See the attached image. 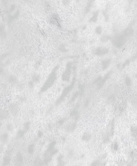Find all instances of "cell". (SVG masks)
Wrapping results in <instances>:
<instances>
[{
  "label": "cell",
  "instance_id": "cell-1",
  "mask_svg": "<svg viewBox=\"0 0 137 166\" xmlns=\"http://www.w3.org/2000/svg\"><path fill=\"white\" fill-rule=\"evenodd\" d=\"M134 30L128 27L124 30L115 36L112 39V43L114 46L118 48L122 47L133 35Z\"/></svg>",
  "mask_w": 137,
  "mask_h": 166
},
{
  "label": "cell",
  "instance_id": "cell-2",
  "mask_svg": "<svg viewBox=\"0 0 137 166\" xmlns=\"http://www.w3.org/2000/svg\"><path fill=\"white\" fill-rule=\"evenodd\" d=\"M109 52V49L105 47H99L93 49L92 53L97 56H102Z\"/></svg>",
  "mask_w": 137,
  "mask_h": 166
},
{
  "label": "cell",
  "instance_id": "cell-3",
  "mask_svg": "<svg viewBox=\"0 0 137 166\" xmlns=\"http://www.w3.org/2000/svg\"><path fill=\"white\" fill-rule=\"evenodd\" d=\"M24 158L23 154L20 152L16 153L15 159V166H23Z\"/></svg>",
  "mask_w": 137,
  "mask_h": 166
},
{
  "label": "cell",
  "instance_id": "cell-4",
  "mask_svg": "<svg viewBox=\"0 0 137 166\" xmlns=\"http://www.w3.org/2000/svg\"><path fill=\"white\" fill-rule=\"evenodd\" d=\"M12 153L10 151H7L4 155L2 162V166H8L11 163Z\"/></svg>",
  "mask_w": 137,
  "mask_h": 166
},
{
  "label": "cell",
  "instance_id": "cell-5",
  "mask_svg": "<svg viewBox=\"0 0 137 166\" xmlns=\"http://www.w3.org/2000/svg\"><path fill=\"white\" fill-rule=\"evenodd\" d=\"M56 71H54L50 74L48 79L46 81V84H45L46 88H48L50 86H51L56 80Z\"/></svg>",
  "mask_w": 137,
  "mask_h": 166
},
{
  "label": "cell",
  "instance_id": "cell-6",
  "mask_svg": "<svg viewBox=\"0 0 137 166\" xmlns=\"http://www.w3.org/2000/svg\"><path fill=\"white\" fill-rule=\"evenodd\" d=\"M75 83V79H74L73 82L69 86H68L64 90L63 92V93L61 97V99H60L59 100H61V99H63L69 93L70 91H71L74 88V85Z\"/></svg>",
  "mask_w": 137,
  "mask_h": 166
},
{
  "label": "cell",
  "instance_id": "cell-7",
  "mask_svg": "<svg viewBox=\"0 0 137 166\" xmlns=\"http://www.w3.org/2000/svg\"><path fill=\"white\" fill-rule=\"evenodd\" d=\"M57 166H65L66 164L64 159V157L62 154H60L57 157Z\"/></svg>",
  "mask_w": 137,
  "mask_h": 166
},
{
  "label": "cell",
  "instance_id": "cell-8",
  "mask_svg": "<svg viewBox=\"0 0 137 166\" xmlns=\"http://www.w3.org/2000/svg\"><path fill=\"white\" fill-rule=\"evenodd\" d=\"M92 138V134L89 132H86L82 134L81 137V140L83 142H88L91 140Z\"/></svg>",
  "mask_w": 137,
  "mask_h": 166
},
{
  "label": "cell",
  "instance_id": "cell-9",
  "mask_svg": "<svg viewBox=\"0 0 137 166\" xmlns=\"http://www.w3.org/2000/svg\"><path fill=\"white\" fill-rule=\"evenodd\" d=\"M76 123L75 122H71L67 125L66 129L67 131L69 132H73L76 129Z\"/></svg>",
  "mask_w": 137,
  "mask_h": 166
},
{
  "label": "cell",
  "instance_id": "cell-10",
  "mask_svg": "<svg viewBox=\"0 0 137 166\" xmlns=\"http://www.w3.org/2000/svg\"><path fill=\"white\" fill-rule=\"evenodd\" d=\"M105 162H103L101 159H96L94 160L90 163V166H104Z\"/></svg>",
  "mask_w": 137,
  "mask_h": 166
},
{
  "label": "cell",
  "instance_id": "cell-11",
  "mask_svg": "<svg viewBox=\"0 0 137 166\" xmlns=\"http://www.w3.org/2000/svg\"><path fill=\"white\" fill-rule=\"evenodd\" d=\"M111 62V60L110 59L103 60L102 61V68L103 70H106L110 65Z\"/></svg>",
  "mask_w": 137,
  "mask_h": 166
},
{
  "label": "cell",
  "instance_id": "cell-12",
  "mask_svg": "<svg viewBox=\"0 0 137 166\" xmlns=\"http://www.w3.org/2000/svg\"><path fill=\"white\" fill-rule=\"evenodd\" d=\"M71 74V70H70V68H69H69L66 70L63 74V80H65V81H67L69 80L70 78Z\"/></svg>",
  "mask_w": 137,
  "mask_h": 166
},
{
  "label": "cell",
  "instance_id": "cell-13",
  "mask_svg": "<svg viewBox=\"0 0 137 166\" xmlns=\"http://www.w3.org/2000/svg\"><path fill=\"white\" fill-rule=\"evenodd\" d=\"M71 117L74 120H77L79 117V114L78 110L76 109L72 111L71 114Z\"/></svg>",
  "mask_w": 137,
  "mask_h": 166
},
{
  "label": "cell",
  "instance_id": "cell-14",
  "mask_svg": "<svg viewBox=\"0 0 137 166\" xmlns=\"http://www.w3.org/2000/svg\"><path fill=\"white\" fill-rule=\"evenodd\" d=\"M8 138L9 136L7 133H3L0 136V141L3 143H6L8 140Z\"/></svg>",
  "mask_w": 137,
  "mask_h": 166
},
{
  "label": "cell",
  "instance_id": "cell-15",
  "mask_svg": "<svg viewBox=\"0 0 137 166\" xmlns=\"http://www.w3.org/2000/svg\"><path fill=\"white\" fill-rule=\"evenodd\" d=\"M6 36L5 26L2 24H0V37L5 38Z\"/></svg>",
  "mask_w": 137,
  "mask_h": 166
},
{
  "label": "cell",
  "instance_id": "cell-16",
  "mask_svg": "<svg viewBox=\"0 0 137 166\" xmlns=\"http://www.w3.org/2000/svg\"><path fill=\"white\" fill-rule=\"evenodd\" d=\"M33 166H42V160H41L39 157H36L34 162Z\"/></svg>",
  "mask_w": 137,
  "mask_h": 166
},
{
  "label": "cell",
  "instance_id": "cell-17",
  "mask_svg": "<svg viewBox=\"0 0 137 166\" xmlns=\"http://www.w3.org/2000/svg\"><path fill=\"white\" fill-rule=\"evenodd\" d=\"M131 132L132 136L135 139H137V127L136 126H133L131 128Z\"/></svg>",
  "mask_w": 137,
  "mask_h": 166
},
{
  "label": "cell",
  "instance_id": "cell-18",
  "mask_svg": "<svg viewBox=\"0 0 137 166\" xmlns=\"http://www.w3.org/2000/svg\"><path fill=\"white\" fill-rule=\"evenodd\" d=\"M35 147L34 144H31L29 146L28 149V153L29 154H33L35 151Z\"/></svg>",
  "mask_w": 137,
  "mask_h": 166
},
{
  "label": "cell",
  "instance_id": "cell-19",
  "mask_svg": "<svg viewBox=\"0 0 137 166\" xmlns=\"http://www.w3.org/2000/svg\"><path fill=\"white\" fill-rule=\"evenodd\" d=\"M116 100L115 96L114 95H111L109 96L107 99V102L108 104H111L115 102Z\"/></svg>",
  "mask_w": 137,
  "mask_h": 166
},
{
  "label": "cell",
  "instance_id": "cell-20",
  "mask_svg": "<svg viewBox=\"0 0 137 166\" xmlns=\"http://www.w3.org/2000/svg\"><path fill=\"white\" fill-rule=\"evenodd\" d=\"M98 12H96L94 13L93 16L91 18V19L90 20V22L95 23L97 20V18H98Z\"/></svg>",
  "mask_w": 137,
  "mask_h": 166
},
{
  "label": "cell",
  "instance_id": "cell-21",
  "mask_svg": "<svg viewBox=\"0 0 137 166\" xmlns=\"http://www.w3.org/2000/svg\"><path fill=\"white\" fill-rule=\"evenodd\" d=\"M125 83L126 85L128 87L131 86L132 84V80L129 77H127L125 78Z\"/></svg>",
  "mask_w": 137,
  "mask_h": 166
},
{
  "label": "cell",
  "instance_id": "cell-22",
  "mask_svg": "<svg viewBox=\"0 0 137 166\" xmlns=\"http://www.w3.org/2000/svg\"><path fill=\"white\" fill-rule=\"evenodd\" d=\"M84 87L83 85H81L79 87V91L78 92L79 94V95H81V96H82V95L84 94Z\"/></svg>",
  "mask_w": 137,
  "mask_h": 166
},
{
  "label": "cell",
  "instance_id": "cell-23",
  "mask_svg": "<svg viewBox=\"0 0 137 166\" xmlns=\"http://www.w3.org/2000/svg\"><path fill=\"white\" fill-rule=\"evenodd\" d=\"M110 38V37L107 36H104L102 37L101 38V41L102 42H107Z\"/></svg>",
  "mask_w": 137,
  "mask_h": 166
},
{
  "label": "cell",
  "instance_id": "cell-24",
  "mask_svg": "<svg viewBox=\"0 0 137 166\" xmlns=\"http://www.w3.org/2000/svg\"><path fill=\"white\" fill-rule=\"evenodd\" d=\"M112 148L114 151H117L118 149V145L117 142H114L112 145Z\"/></svg>",
  "mask_w": 137,
  "mask_h": 166
},
{
  "label": "cell",
  "instance_id": "cell-25",
  "mask_svg": "<svg viewBox=\"0 0 137 166\" xmlns=\"http://www.w3.org/2000/svg\"><path fill=\"white\" fill-rule=\"evenodd\" d=\"M6 129H7V130L9 131H12L14 129L13 126L12 124H8L7 125V126H6Z\"/></svg>",
  "mask_w": 137,
  "mask_h": 166
},
{
  "label": "cell",
  "instance_id": "cell-26",
  "mask_svg": "<svg viewBox=\"0 0 137 166\" xmlns=\"http://www.w3.org/2000/svg\"><path fill=\"white\" fill-rule=\"evenodd\" d=\"M24 134H25V131H24L20 130L18 132L17 136L19 138H21L24 136Z\"/></svg>",
  "mask_w": 137,
  "mask_h": 166
},
{
  "label": "cell",
  "instance_id": "cell-27",
  "mask_svg": "<svg viewBox=\"0 0 137 166\" xmlns=\"http://www.w3.org/2000/svg\"><path fill=\"white\" fill-rule=\"evenodd\" d=\"M96 33H97L98 35H100L102 32V29L100 27H98L96 28L95 30Z\"/></svg>",
  "mask_w": 137,
  "mask_h": 166
},
{
  "label": "cell",
  "instance_id": "cell-28",
  "mask_svg": "<svg viewBox=\"0 0 137 166\" xmlns=\"http://www.w3.org/2000/svg\"><path fill=\"white\" fill-rule=\"evenodd\" d=\"M73 154H74V153L72 151H70L69 152L68 154H67L68 156L69 157H72L73 156Z\"/></svg>",
  "mask_w": 137,
  "mask_h": 166
},
{
  "label": "cell",
  "instance_id": "cell-29",
  "mask_svg": "<svg viewBox=\"0 0 137 166\" xmlns=\"http://www.w3.org/2000/svg\"><path fill=\"white\" fill-rule=\"evenodd\" d=\"M0 13H1V9L0 8Z\"/></svg>",
  "mask_w": 137,
  "mask_h": 166
},
{
  "label": "cell",
  "instance_id": "cell-30",
  "mask_svg": "<svg viewBox=\"0 0 137 166\" xmlns=\"http://www.w3.org/2000/svg\"><path fill=\"white\" fill-rule=\"evenodd\" d=\"M78 166V165H74V166Z\"/></svg>",
  "mask_w": 137,
  "mask_h": 166
}]
</instances>
